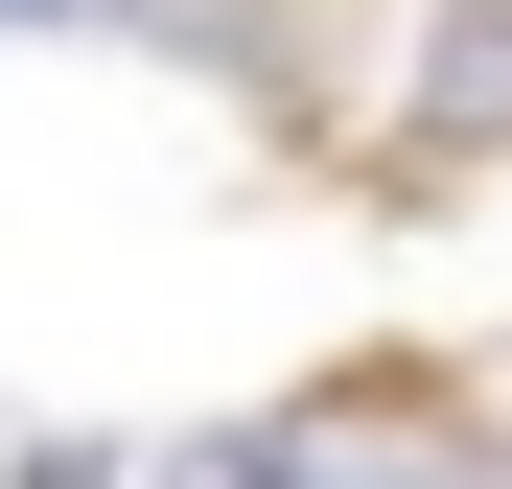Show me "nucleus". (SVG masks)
<instances>
[{"label":"nucleus","instance_id":"2","mask_svg":"<svg viewBox=\"0 0 512 489\" xmlns=\"http://www.w3.org/2000/svg\"><path fill=\"white\" fill-rule=\"evenodd\" d=\"M396 117L443 163H512V0H443V24L396 47Z\"/></svg>","mask_w":512,"mask_h":489},{"label":"nucleus","instance_id":"3","mask_svg":"<svg viewBox=\"0 0 512 489\" xmlns=\"http://www.w3.org/2000/svg\"><path fill=\"white\" fill-rule=\"evenodd\" d=\"M0 24H140V0H0Z\"/></svg>","mask_w":512,"mask_h":489},{"label":"nucleus","instance_id":"1","mask_svg":"<svg viewBox=\"0 0 512 489\" xmlns=\"http://www.w3.org/2000/svg\"><path fill=\"white\" fill-rule=\"evenodd\" d=\"M163 489H489V420L443 373H350V396H280L233 443H163Z\"/></svg>","mask_w":512,"mask_h":489}]
</instances>
